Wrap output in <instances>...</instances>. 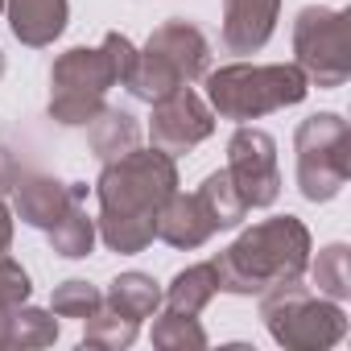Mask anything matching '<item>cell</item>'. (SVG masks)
Returning <instances> with one entry per match:
<instances>
[{
    "label": "cell",
    "mask_w": 351,
    "mask_h": 351,
    "mask_svg": "<svg viewBox=\"0 0 351 351\" xmlns=\"http://www.w3.org/2000/svg\"><path fill=\"white\" fill-rule=\"evenodd\" d=\"M178 191V161L161 149H128L112 161H104L95 178V232L108 252L136 256L157 240V215L165 199Z\"/></svg>",
    "instance_id": "cell-1"
},
{
    "label": "cell",
    "mask_w": 351,
    "mask_h": 351,
    "mask_svg": "<svg viewBox=\"0 0 351 351\" xmlns=\"http://www.w3.org/2000/svg\"><path fill=\"white\" fill-rule=\"evenodd\" d=\"M310 252H314V240L298 215H269V219L252 223L248 232H240L215 256L219 293L261 298L273 285L298 281V277H306Z\"/></svg>",
    "instance_id": "cell-2"
},
{
    "label": "cell",
    "mask_w": 351,
    "mask_h": 351,
    "mask_svg": "<svg viewBox=\"0 0 351 351\" xmlns=\"http://www.w3.org/2000/svg\"><path fill=\"white\" fill-rule=\"evenodd\" d=\"M136 62V46L124 34H104L99 46H75L50 66V120L62 128H87L104 108L108 91L124 87Z\"/></svg>",
    "instance_id": "cell-3"
},
{
    "label": "cell",
    "mask_w": 351,
    "mask_h": 351,
    "mask_svg": "<svg viewBox=\"0 0 351 351\" xmlns=\"http://www.w3.org/2000/svg\"><path fill=\"white\" fill-rule=\"evenodd\" d=\"M203 87L215 120L232 124L265 120L281 108H298L310 95V83L293 62H228L219 71H207Z\"/></svg>",
    "instance_id": "cell-4"
},
{
    "label": "cell",
    "mask_w": 351,
    "mask_h": 351,
    "mask_svg": "<svg viewBox=\"0 0 351 351\" xmlns=\"http://www.w3.org/2000/svg\"><path fill=\"white\" fill-rule=\"evenodd\" d=\"M211 71V42L207 34L186 21V17H173L165 25H157L149 34V42L136 50V62H132V75H128V91L145 104L178 91V87H191L199 83L203 75Z\"/></svg>",
    "instance_id": "cell-5"
},
{
    "label": "cell",
    "mask_w": 351,
    "mask_h": 351,
    "mask_svg": "<svg viewBox=\"0 0 351 351\" xmlns=\"http://www.w3.org/2000/svg\"><path fill=\"white\" fill-rule=\"evenodd\" d=\"M261 318H265L273 343L285 351H326V347L343 343V335H347L343 302L314 293L302 277L265 289L261 293Z\"/></svg>",
    "instance_id": "cell-6"
},
{
    "label": "cell",
    "mask_w": 351,
    "mask_h": 351,
    "mask_svg": "<svg viewBox=\"0 0 351 351\" xmlns=\"http://www.w3.org/2000/svg\"><path fill=\"white\" fill-rule=\"evenodd\" d=\"M293 173L306 203H330L351 178V124L339 112H314L293 132Z\"/></svg>",
    "instance_id": "cell-7"
},
{
    "label": "cell",
    "mask_w": 351,
    "mask_h": 351,
    "mask_svg": "<svg viewBox=\"0 0 351 351\" xmlns=\"http://www.w3.org/2000/svg\"><path fill=\"white\" fill-rule=\"evenodd\" d=\"M347 9L306 5L293 17V66L310 87H343L351 79V42H347Z\"/></svg>",
    "instance_id": "cell-8"
},
{
    "label": "cell",
    "mask_w": 351,
    "mask_h": 351,
    "mask_svg": "<svg viewBox=\"0 0 351 351\" xmlns=\"http://www.w3.org/2000/svg\"><path fill=\"white\" fill-rule=\"evenodd\" d=\"M232 182L240 191V199L248 203V211L273 207L281 195V165H277V141L256 128V124H236L232 141H228V165Z\"/></svg>",
    "instance_id": "cell-9"
},
{
    "label": "cell",
    "mask_w": 351,
    "mask_h": 351,
    "mask_svg": "<svg viewBox=\"0 0 351 351\" xmlns=\"http://www.w3.org/2000/svg\"><path fill=\"white\" fill-rule=\"evenodd\" d=\"M149 108H153L149 112V145L169 157L191 153L195 145H203L215 132V112L195 87H178V91L153 99Z\"/></svg>",
    "instance_id": "cell-10"
},
{
    "label": "cell",
    "mask_w": 351,
    "mask_h": 351,
    "mask_svg": "<svg viewBox=\"0 0 351 351\" xmlns=\"http://www.w3.org/2000/svg\"><path fill=\"white\" fill-rule=\"evenodd\" d=\"M9 195H13V215L21 223H29L38 232H50L75 199H87V186L83 182H62V178L42 173V169H21Z\"/></svg>",
    "instance_id": "cell-11"
},
{
    "label": "cell",
    "mask_w": 351,
    "mask_h": 351,
    "mask_svg": "<svg viewBox=\"0 0 351 351\" xmlns=\"http://www.w3.org/2000/svg\"><path fill=\"white\" fill-rule=\"evenodd\" d=\"M281 17V0H223V50L228 54H256L269 46Z\"/></svg>",
    "instance_id": "cell-12"
},
{
    "label": "cell",
    "mask_w": 351,
    "mask_h": 351,
    "mask_svg": "<svg viewBox=\"0 0 351 351\" xmlns=\"http://www.w3.org/2000/svg\"><path fill=\"white\" fill-rule=\"evenodd\" d=\"M5 17L21 46L46 50L62 38L71 21V0H5Z\"/></svg>",
    "instance_id": "cell-13"
},
{
    "label": "cell",
    "mask_w": 351,
    "mask_h": 351,
    "mask_svg": "<svg viewBox=\"0 0 351 351\" xmlns=\"http://www.w3.org/2000/svg\"><path fill=\"white\" fill-rule=\"evenodd\" d=\"M215 236L199 195H186V191H173L157 215V240H165L169 248H178V252H195L203 248L207 240Z\"/></svg>",
    "instance_id": "cell-14"
},
{
    "label": "cell",
    "mask_w": 351,
    "mask_h": 351,
    "mask_svg": "<svg viewBox=\"0 0 351 351\" xmlns=\"http://www.w3.org/2000/svg\"><path fill=\"white\" fill-rule=\"evenodd\" d=\"M215 293H219L215 261H199V265H186L182 273H173V281L161 289V306L178 314H203Z\"/></svg>",
    "instance_id": "cell-15"
},
{
    "label": "cell",
    "mask_w": 351,
    "mask_h": 351,
    "mask_svg": "<svg viewBox=\"0 0 351 351\" xmlns=\"http://www.w3.org/2000/svg\"><path fill=\"white\" fill-rule=\"evenodd\" d=\"M104 306H112L116 314H124L132 322H145V318H153L161 310V285L149 273L128 269V273L112 277V285L104 289Z\"/></svg>",
    "instance_id": "cell-16"
},
{
    "label": "cell",
    "mask_w": 351,
    "mask_h": 351,
    "mask_svg": "<svg viewBox=\"0 0 351 351\" xmlns=\"http://www.w3.org/2000/svg\"><path fill=\"white\" fill-rule=\"evenodd\" d=\"M195 195H199V203H203V211H207V219H211L215 232H232V228H240L244 215H248V203L240 199V191H236V182H232L228 169L207 173L203 186H199Z\"/></svg>",
    "instance_id": "cell-17"
},
{
    "label": "cell",
    "mask_w": 351,
    "mask_h": 351,
    "mask_svg": "<svg viewBox=\"0 0 351 351\" xmlns=\"http://www.w3.org/2000/svg\"><path fill=\"white\" fill-rule=\"evenodd\" d=\"M87 136H91L95 157H99V161H112V157L136 149V141H141V124H136V116H132L128 108H112V104H108V108L87 124Z\"/></svg>",
    "instance_id": "cell-18"
},
{
    "label": "cell",
    "mask_w": 351,
    "mask_h": 351,
    "mask_svg": "<svg viewBox=\"0 0 351 351\" xmlns=\"http://www.w3.org/2000/svg\"><path fill=\"white\" fill-rule=\"evenodd\" d=\"M46 236H50L54 256H62V261H83V256H91L99 232H95V219L87 215V199H75V203L62 211V219H58Z\"/></svg>",
    "instance_id": "cell-19"
},
{
    "label": "cell",
    "mask_w": 351,
    "mask_h": 351,
    "mask_svg": "<svg viewBox=\"0 0 351 351\" xmlns=\"http://www.w3.org/2000/svg\"><path fill=\"white\" fill-rule=\"evenodd\" d=\"M306 273H310V285L322 298H330V302H347L351 298V248L347 244L335 240V244L318 248V256H310Z\"/></svg>",
    "instance_id": "cell-20"
},
{
    "label": "cell",
    "mask_w": 351,
    "mask_h": 351,
    "mask_svg": "<svg viewBox=\"0 0 351 351\" xmlns=\"http://www.w3.org/2000/svg\"><path fill=\"white\" fill-rule=\"evenodd\" d=\"M153 347L161 351H203L207 330L199 314H178V310H157L153 314Z\"/></svg>",
    "instance_id": "cell-21"
},
{
    "label": "cell",
    "mask_w": 351,
    "mask_h": 351,
    "mask_svg": "<svg viewBox=\"0 0 351 351\" xmlns=\"http://www.w3.org/2000/svg\"><path fill=\"white\" fill-rule=\"evenodd\" d=\"M141 335V322L116 314L112 306H99L91 318H83V347H104V351H124Z\"/></svg>",
    "instance_id": "cell-22"
},
{
    "label": "cell",
    "mask_w": 351,
    "mask_h": 351,
    "mask_svg": "<svg viewBox=\"0 0 351 351\" xmlns=\"http://www.w3.org/2000/svg\"><path fill=\"white\" fill-rule=\"evenodd\" d=\"M99 306H104V289L83 281V277H71V281L54 285V298H50V310L58 318H91Z\"/></svg>",
    "instance_id": "cell-23"
},
{
    "label": "cell",
    "mask_w": 351,
    "mask_h": 351,
    "mask_svg": "<svg viewBox=\"0 0 351 351\" xmlns=\"http://www.w3.org/2000/svg\"><path fill=\"white\" fill-rule=\"evenodd\" d=\"M29 293H34V281H29L25 265L5 252L0 256V306H21V302H29Z\"/></svg>",
    "instance_id": "cell-24"
},
{
    "label": "cell",
    "mask_w": 351,
    "mask_h": 351,
    "mask_svg": "<svg viewBox=\"0 0 351 351\" xmlns=\"http://www.w3.org/2000/svg\"><path fill=\"white\" fill-rule=\"evenodd\" d=\"M17 310L21 306H0V351H17Z\"/></svg>",
    "instance_id": "cell-25"
},
{
    "label": "cell",
    "mask_w": 351,
    "mask_h": 351,
    "mask_svg": "<svg viewBox=\"0 0 351 351\" xmlns=\"http://www.w3.org/2000/svg\"><path fill=\"white\" fill-rule=\"evenodd\" d=\"M17 173H21V165H17V157L0 145V195H9L13 191V182H17Z\"/></svg>",
    "instance_id": "cell-26"
},
{
    "label": "cell",
    "mask_w": 351,
    "mask_h": 351,
    "mask_svg": "<svg viewBox=\"0 0 351 351\" xmlns=\"http://www.w3.org/2000/svg\"><path fill=\"white\" fill-rule=\"evenodd\" d=\"M13 248V211L5 203V195H0V256H5Z\"/></svg>",
    "instance_id": "cell-27"
},
{
    "label": "cell",
    "mask_w": 351,
    "mask_h": 351,
    "mask_svg": "<svg viewBox=\"0 0 351 351\" xmlns=\"http://www.w3.org/2000/svg\"><path fill=\"white\" fill-rule=\"evenodd\" d=\"M0 79H5V50H0Z\"/></svg>",
    "instance_id": "cell-28"
},
{
    "label": "cell",
    "mask_w": 351,
    "mask_h": 351,
    "mask_svg": "<svg viewBox=\"0 0 351 351\" xmlns=\"http://www.w3.org/2000/svg\"><path fill=\"white\" fill-rule=\"evenodd\" d=\"M0 13H5V0H0Z\"/></svg>",
    "instance_id": "cell-29"
}]
</instances>
